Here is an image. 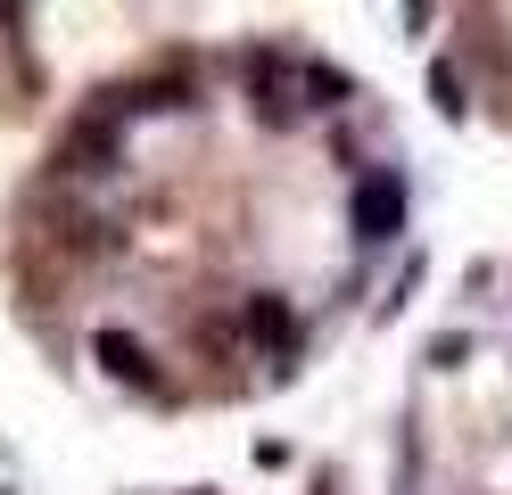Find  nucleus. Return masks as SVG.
Wrapping results in <instances>:
<instances>
[{
    "mask_svg": "<svg viewBox=\"0 0 512 495\" xmlns=\"http://www.w3.org/2000/svg\"><path fill=\"white\" fill-rule=\"evenodd\" d=\"M430 99H438V116H463V83H455V66H430Z\"/></svg>",
    "mask_w": 512,
    "mask_h": 495,
    "instance_id": "obj_4",
    "label": "nucleus"
},
{
    "mask_svg": "<svg viewBox=\"0 0 512 495\" xmlns=\"http://www.w3.org/2000/svg\"><path fill=\"white\" fill-rule=\"evenodd\" d=\"M100 363H108L116 380H141V388H149V347L124 339V330H100Z\"/></svg>",
    "mask_w": 512,
    "mask_h": 495,
    "instance_id": "obj_3",
    "label": "nucleus"
},
{
    "mask_svg": "<svg viewBox=\"0 0 512 495\" xmlns=\"http://www.w3.org/2000/svg\"><path fill=\"white\" fill-rule=\"evenodd\" d=\"M347 231H356L364 248H389L405 231V174L397 165H372V174L347 190Z\"/></svg>",
    "mask_w": 512,
    "mask_h": 495,
    "instance_id": "obj_1",
    "label": "nucleus"
},
{
    "mask_svg": "<svg viewBox=\"0 0 512 495\" xmlns=\"http://www.w3.org/2000/svg\"><path fill=\"white\" fill-rule=\"evenodd\" d=\"M248 330H256V347H273V355H290V339H298V322H290L281 297H248Z\"/></svg>",
    "mask_w": 512,
    "mask_h": 495,
    "instance_id": "obj_2",
    "label": "nucleus"
}]
</instances>
